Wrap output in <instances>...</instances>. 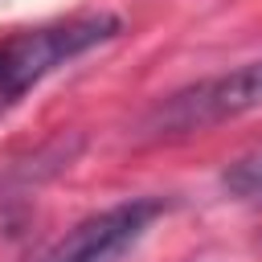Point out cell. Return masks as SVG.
Segmentation results:
<instances>
[{
  "mask_svg": "<svg viewBox=\"0 0 262 262\" xmlns=\"http://www.w3.org/2000/svg\"><path fill=\"white\" fill-rule=\"evenodd\" d=\"M164 209L168 205L160 196H131V201L106 205L82 217L74 229H66L37 262H119Z\"/></svg>",
  "mask_w": 262,
  "mask_h": 262,
  "instance_id": "3957f363",
  "label": "cell"
},
{
  "mask_svg": "<svg viewBox=\"0 0 262 262\" xmlns=\"http://www.w3.org/2000/svg\"><path fill=\"white\" fill-rule=\"evenodd\" d=\"M123 33V20L111 12H86L70 20H53L41 29H25L8 41H0V111L20 102L41 78H49L57 66L90 53L94 45Z\"/></svg>",
  "mask_w": 262,
  "mask_h": 262,
  "instance_id": "6da1fadb",
  "label": "cell"
},
{
  "mask_svg": "<svg viewBox=\"0 0 262 262\" xmlns=\"http://www.w3.org/2000/svg\"><path fill=\"white\" fill-rule=\"evenodd\" d=\"M221 184L237 196V201H262V151H250L242 160H233L221 176Z\"/></svg>",
  "mask_w": 262,
  "mask_h": 262,
  "instance_id": "277c9868",
  "label": "cell"
},
{
  "mask_svg": "<svg viewBox=\"0 0 262 262\" xmlns=\"http://www.w3.org/2000/svg\"><path fill=\"white\" fill-rule=\"evenodd\" d=\"M250 111H262V57L246 61L237 70L201 78V82H192V86L160 98L147 111L143 131L156 135V139H164V135H188V131H205L213 123L250 115Z\"/></svg>",
  "mask_w": 262,
  "mask_h": 262,
  "instance_id": "7a4b0ae2",
  "label": "cell"
}]
</instances>
